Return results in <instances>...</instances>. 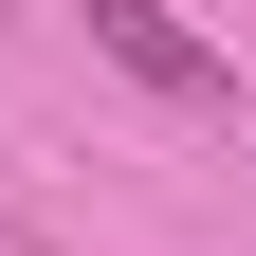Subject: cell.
<instances>
[{
	"mask_svg": "<svg viewBox=\"0 0 256 256\" xmlns=\"http://www.w3.org/2000/svg\"><path fill=\"white\" fill-rule=\"evenodd\" d=\"M92 55H110L128 92H165V110H238V55H220V37H183L165 0H92Z\"/></svg>",
	"mask_w": 256,
	"mask_h": 256,
	"instance_id": "cell-1",
	"label": "cell"
}]
</instances>
